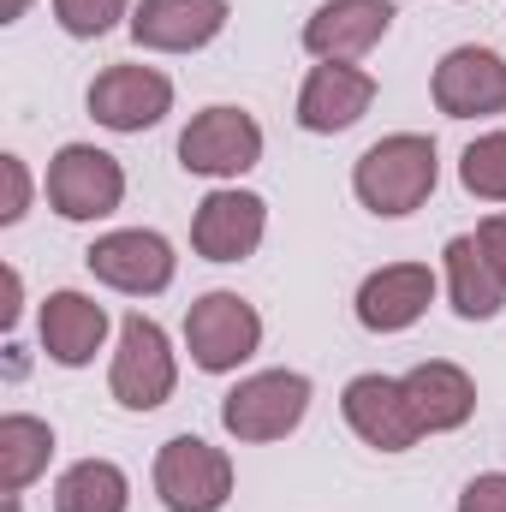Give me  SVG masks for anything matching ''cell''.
I'll use <instances>...</instances> for the list:
<instances>
[{
	"label": "cell",
	"mask_w": 506,
	"mask_h": 512,
	"mask_svg": "<svg viewBox=\"0 0 506 512\" xmlns=\"http://www.w3.org/2000/svg\"><path fill=\"white\" fill-rule=\"evenodd\" d=\"M256 346H262V316H256L251 298L221 286L185 310V352L203 376H233L239 364L256 358Z\"/></svg>",
	"instance_id": "3957f363"
},
{
	"label": "cell",
	"mask_w": 506,
	"mask_h": 512,
	"mask_svg": "<svg viewBox=\"0 0 506 512\" xmlns=\"http://www.w3.org/2000/svg\"><path fill=\"white\" fill-rule=\"evenodd\" d=\"M441 268H447V298H453V310H459L465 322H495L506 310V280L495 274V262L483 256L477 233L447 239Z\"/></svg>",
	"instance_id": "d6986e66"
},
{
	"label": "cell",
	"mask_w": 506,
	"mask_h": 512,
	"mask_svg": "<svg viewBox=\"0 0 506 512\" xmlns=\"http://www.w3.org/2000/svg\"><path fill=\"white\" fill-rule=\"evenodd\" d=\"M340 411H346L352 435L364 447H376V453H411L423 441V423H417V411H411L399 376H381V370L352 376L346 393H340Z\"/></svg>",
	"instance_id": "8fae6325"
},
{
	"label": "cell",
	"mask_w": 506,
	"mask_h": 512,
	"mask_svg": "<svg viewBox=\"0 0 506 512\" xmlns=\"http://www.w3.org/2000/svg\"><path fill=\"white\" fill-rule=\"evenodd\" d=\"M387 30H393V0H322L304 18V48L316 60L358 66Z\"/></svg>",
	"instance_id": "2e32d148"
},
{
	"label": "cell",
	"mask_w": 506,
	"mask_h": 512,
	"mask_svg": "<svg viewBox=\"0 0 506 512\" xmlns=\"http://www.w3.org/2000/svg\"><path fill=\"white\" fill-rule=\"evenodd\" d=\"M477 245H483V256L495 262V274L506 280V215H489V221L477 227Z\"/></svg>",
	"instance_id": "484cf974"
},
{
	"label": "cell",
	"mask_w": 506,
	"mask_h": 512,
	"mask_svg": "<svg viewBox=\"0 0 506 512\" xmlns=\"http://www.w3.org/2000/svg\"><path fill=\"white\" fill-rule=\"evenodd\" d=\"M36 334H42V352H48L60 370H84V364H96V352L108 346V310H102L90 292L60 286V292L42 298Z\"/></svg>",
	"instance_id": "e0dca14e"
},
{
	"label": "cell",
	"mask_w": 506,
	"mask_h": 512,
	"mask_svg": "<svg viewBox=\"0 0 506 512\" xmlns=\"http://www.w3.org/2000/svg\"><path fill=\"white\" fill-rule=\"evenodd\" d=\"M376 108V78L364 66H340V60H316L304 90H298V126L316 137H340Z\"/></svg>",
	"instance_id": "5bb4252c"
},
{
	"label": "cell",
	"mask_w": 506,
	"mask_h": 512,
	"mask_svg": "<svg viewBox=\"0 0 506 512\" xmlns=\"http://www.w3.org/2000/svg\"><path fill=\"white\" fill-rule=\"evenodd\" d=\"M435 286L441 280L429 262H387L376 274H364V286H358V322L370 334H405L435 304Z\"/></svg>",
	"instance_id": "9a60e30c"
},
{
	"label": "cell",
	"mask_w": 506,
	"mask_h": 512,
	"mask_svg": "<svg viewBox=\"0 0 506 512\" xmlns=\"http://www.w3.org/2000/svg\"><path fill=\"white\" fill-rule=\"evenodd\" d=\"M310 399L316 387L304 370H256L239 387H227L221 399V429L245 447H262V441H286L304 417H310Z\"/></svg>",
	"instance_id": "7a4b0ae2"
},
{
	"label": "cell",
	"mask_w": 506,
	"mask_h": 512,
	"mask_svg": "<svg viewBox=\"0 0 506 512\" xmlns=\"http://www.w3.org/2000/svg\"><path fill=\"white\" fill-rule=\"evenodd\" d=\"M227 0H137L131 6V42L149 54H197L227 30Z\"/></svg>",
	"instance_id": "4fadbf2b"
},
{
	"label": "cell",
	"mask_w": 506,
	"mask_h": 512,
	"mask_svg": "<svg viewBox=\"0 0 506 512\" xmlns=\"http://www.w3.org/2000/svg\"><path fill=\"white\" fill-rule=\"evenodd\" d=\"M262 161V126L256 114L215 102L203 114H191V126L179 131V167L197 179H239Z\"/></svg>",
	"instance_id": "52a82bcc"
},
{
	"label": "cell",
	"mask_w": 506,
	"mask_h": 512,
	"mask_svg": "<svg viewBox=\"0 0 506 512\" xmlns=\"http://www.w3.org/2000/svg\"><path fill=\"white\" fill-rule=\"evenodd\" d=\"M108 387L126 411H155L173 399L179 387V358H173V340L155 316L131 310L120 322V352H114V370H108Z\"/></svg>",
	"instance_id": "8992f818"
},
{
	"label": "cell",
	"mask_w": 506,
	"mask_h": 512,
	"mask_svg": "<svg viewBox=\"0 0 506 512\" xmlns=\"http://www.w3.org/2000/svg\"><path fill=\"white\" fill-rule=\"evenodd\" d=\"M30 12V0H0V24H18Z\"/></svg>",
	"instance_id": "4316f807"
},
{
	"label": "cell",
	"mask_w": 506,
	"mask_h": 512,
	"mask_svg": "<svg viewBox=\"0 0 506 512\" xmlns=\"http://www.w3.org/2000/svg\"><path fill=\"white\" fill-rule=\"evenodd\" d=\"M399 382H405V399H411L423 435H447V429H465L477 417V382L453 358H423Z\"/></svg>",
	"instance_id": "ac0fdd59"
},
{
	"label": "cell",
	"mask_w": 506,
	"mask_h": 512,
	"mask_svg": "<svg viewBox=\"0 0 506 512\" xmlns=\"http://www.w3.org/2000/svg\"><path fill=\"white\" fill-rule=\"evenodd\" d=\"M262 233H268V203L239 185L209 191L191 215V251L203 262H245V256H256Z\"/></svg>",
	"instance_id": "7c38bea8"
},
{
	"label": "cell",
	"mask_w": 506,
	"mask_h": 512,
	"mask_svg": "<svg viewBox=\"0 0 506 512\" xmlns=\"http://www.w3.org/2000/svg\"><path fill=\"white\" fill-rule=\"evenodd\" d=\"M84 108H90V120L108 131H149L161 126L167 114H173V78L161 72V66H108V72H96V84L84 90Z\"/></svg>",
	"instance_id": "9c48e42d"
},
{
	"label": "cell",
	"mask_w": 506,
	"mask_h": 512,
	"mask_svg": "<svg viewBox=\"0 0 506 512\" xmlns=\"http://www.w3.org/2000/svg\"><path fill=\"white\" fill-rule=\"evenodd\" d=\"M459 185L477 203H506V131H483L459 155Z\"/></svg>",
	"instance_id": "7402d4cb"
},
{
	"label": "cell",
	"mask_w": 506,
	"mask_h": 512,
	"mask_svg": "<svg viewBox=\"0 0 506 512\" xmlns=\"http://www.w3.org/2000/svg\"><path fill=\"white\" fill-rule=\"evenodd\" d=\"M0 179H6L0 227H18V221L30 215V167H24V155H0Z\"/></svg>",
	"instance_id": "cb8c5ba5"
},
{
	"label": "cell",
	"mask_w": 506,
	"mask_h": 512,
	"mask_svg": "<svg viewBox=\"0 0 506 512\" xmlns=\"http://www.w3.org/2000/svg\"><path fill=\"white\" fill-rule=\"evenodd\" d=\"M429 96L447 120H495V114H506V60L483 42H465V48L441 54Z\"/></svg>",
	"instance_id": "30bf717a"
},
{
	"label": "cell",
	"mask_w": 506,
	"mask_h": 512,
	"mask_svg": "<svg viewBox=\"0 0 506 512\" xmlns=\"http://www.w3.org/2000/svg\"><path fill=\"white\" fill-rule=\"evenodd\" d=\"M54 18H60L66 36L96 42V36H108L120 18L131 24V0H54Z\"/></svg>",
	"instance_id": "603a6c76"
},
{
	"label": "cell",
	"mask_w": 506,
	"mask_h": 512,
	"mask_svg": "<svg viewBox=\"0 0 506 512\" xmlns=\"http://www.w3.org/2000/svg\"><path fill=\"white\" fill-rule=\"evenodd\" d=\"M42 191H48V209L60 221H78V227L108 221L126 203V167L96 143H66V149H54Z\"/></svg>",
	"instance_id": "277c9868"
},
{
	"label": "cell",
	"mask_w": 506,
	"mask_h": 512,
	"mask_svg": "<svg viewBox=\"0 0 506 512\" xmlns=\"http://www.w3.org/2000/svg\"><path fill=\"white\" fill-rule=\"evenodd\" d=\"M435 185H441V149H435V137H423V131H393V137H381L370 143L364 155H358V167H352V197L381 215V221H405V215H417L429 197H435Z\"/></svg>",
	"instance_id": "6da1fadb"
},
{
	"label": "cell",
	"mask_w": 506,
	"mask_h": 512,
	"mask_svg": "<svg viewBox=\"0 0 506 512\" xmlns=\"http://www.w3.org/2000/svg\"><path fill=\"white\" fill-rule=\"evenodd\" d=\"M54 459V429L30 411H6L0 417V489L6 495H24Z\"/></svg>",
	"instance_id": "ffe728a7"
},
{
	"label": "cell",
	"mask_w": 506,
	"mask_h": 512,
	"mask_svg": "<svg viewBox=\"0 0 506 512\" xmlns=\"http://www.w3.org/2000/svg\"><path fill=\"white\" fill-rule=\"evenodd\" d=\"M84 268H90L102 286L126 292V298H155V292L173 286L179 256H173V245H167L155 227H120V233H102V239L84 251Z\"/></svg>",
	"instance_id": "ba28073f"
},
{
	"label": "cell",
	"mask_w": 506,
	"mask_h": 512,
	"mask_svg": "<svg viewBox=\"0 0 506 512\" xmlns=\"http://www.w3.org/2000/svg\"><path fill=\"white\" fill-rule=\"evenodd\" d=\"M155 501L167 512H221L233 501V459L203 435H173L155 453Z\"/></svg>",
	"instance_id": "5b68a950"
},
{
	"label": "cell",
	"mask_w": 506,
	"mask_h": 512,
	"mask_svg": "<svg viewBox=\"0 0 506 512\" xmlns=\"http://www.w3.org/2000/svg\"><path fill=\"white\" fill-rule=\"evenodd\" d=\"M131 507V477L114 459H78L54 483V512H126Z\"/></svg>",
	"instance_id": "44dd1931"
},
{
	"label": "cell",
	"mask_w": 506,
	"mask_h": 512,
	"mask_svg": "<svg viewBox=\"0 0 506 512\" xmlns=\"http://www.w3.org/2000/svg\"><path fill=\"white\" fill-rule=\"evenodd\" d=\"M459 512H506V471H483L459 489Z\"/></svg>",
	"instance_id": "d4e9b609"
}]
</instances>
